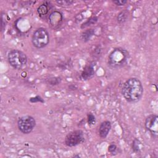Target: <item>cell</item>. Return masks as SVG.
Segmentation results:
<instances>
[{
	"label": "cell",
	"instance_id": "8992f818",
	"mask_svg": "<svg viewBox=\"0 0 158 158\" xmlns=\"http://www.w3.org/2000/svg\"><path fill=\"white\" fill-rule=\"evenodd\" d=\"M84 133L82 130H73L66 136L64 143L68 147H74L85 141Z\"/></svg>",
	"mask_w": 158,
	"mask_h": 158
},
{
	"label": "cell",
	"instance_id": "5b68a950",
	"mask_svg": "<svg viewBox=\"0 0 158 158\" xmlns=\"http://www.w3.org/2000/svg\"><path fill=\"white\" fill-rule=\"evenodd\" d=\"M36 126V121L31 116H24L19 118L17 127L19 131L25 135L30 133Z\"/></svg>",
	"mask_w": 158,
	"mask_h": 158
},
{
	"label": "cell",
	"instance_id": "8fae6325",
	"mask_svg": "<svg viewBox=\"0 0 158 158\" xmlns=\"http://www.w3.org/2000/svg\"><path fill=\"white\" fill-rule=\"evenodd\" d=\"M94 33V29H88L84 32L82 33L81 35V38L84 41V42H87L90 40L91 37Z\"/></svg>",
	"mask_w": 158,
	"mask_h": 158
},
{
	"label": "cell",
	"instance_id": "3957f363",
	"mask_svg": "<svg viewBox=\"0 0 158 158\" xmlns=\"http://www.w3.org/2000/svg\"><path fill=\"white\" fill-rule=\"evenodd\" d=\"M8 60L11 67L20 70L24 67L27 63V57L24 52L19 49H13L9 52Z\"/></svg>",
	"mask_w": 158,
	"mask_h": 158
},
{
	"label": "cell",
	"instance_id": "52a82bcc",
	"mask_svg": "<svg viewBox=\"0 0 158 158\" xmlns=\"http://www.w3.org/2000/svg\"><path fill=\"white\" fill-rule=\"evenodd\" d=\"M145 125L151 135L157 138L158 136V116L153 114L149 115L145 120Z\"/></svg>",
	"mask_w": 158,
	"mask_h": 158
},
{
	"label": "cell",
	"instance_id": "277c9868",
	"mask_svg": "<svg viewBox=\"0 0 158 158\" xmlns=\"http://www.w3.org/2000/svg\"><path fill=\"white\" fill-rule=\"evenodd\" d=\"M50 37L48 30L43 27L37 29L33 33L32 42L34 47L41 49L46 47L49 43Z\"/></svg>",
	"mask_w": 158,
	"mask_h": 158
},
{
	"label": "cell",
	"instance_id": "ac0fdd59",
	"mask_svg": "<svg viewBox=\"0 0 158 158\" xmlns=\"http://www.w3.org/2000/svg\"><path fill=\"white\" fill-rule=\"evenodd\" d=\"M88 122L89 125H94L96 122V119L93 114L91 113H88Z\"/></svg>",
	"mask_w": 158,
	"mask_h": 158
},
{
	"label": "cell",
	"instance_id": "44dd1931",
	"mask_svg": "<svg viewBox=\"0 0 158 158\" xmlns=\"http://www.w3.org/2000/svg\"><path fill=\"white\" fill-rule=\"evenodd\" d=\"M74 157H79L80 156L79 155H75V156H74Z\"/></svg>",
	"mask_w": 158,
	"mask_h": 158
},
{
	"label": "cell",
	"instance_id": "d6986e66",
	"mask_svg": "<svg viewBox=\"0 0 158 158\" xmlns=\"http://www.w3.org/2000/svg\"><path fill=\"white\" fill-rule=\"evenodd\" d=\"M113 2L119 6H123L127 3V1L126 0H116V1H113Z\"/></svg>",
	"mask_w": 158,
	"mask_h": 158
},
{
	"label": "cell",
	"instance_id": "30bf717a",
	"mask_svg": "<svg viewBox=\"0 0 158 158\" xmlns=\"http://www.w3.org/2000/svg\"><path fill=\"white\" fill-rule=\"evenodd\" d=\"M94 74L95 72L93 67V65L90 64L87 66L83 69V71L81 74V77L83 80H86L92 78L94 75Z\"/></svg>",
	"mask_w": 158,
	"mask_h": 158
},
{
	"label": "cell",
	"instance_id": "9a60e30c",
	"mask_svg": "<svg viewBox=\"0 0 158 158\" xmlns=\"http://www.w3.org/2000/svg\"><path fill=\"white\" fill-rule=\"evenodd\" d=\"M98 21V17H91L88 20H87V22H85V23H83L82 26H81V28L82 29H84V28H86L92 24H94L95 23H96V22Z\"/></svg>",
	"mask_w": 158,
	"mask_h": 158
},
{
	"label": "cell",
	"instance_id": "2e32d148",
	"mask_svg": "<svg viewBox=\"0 0 158 158\" xmlns=\"http://www.w3.org/2000/svg\"><path fill=\"white\" fill-rule=\"evenodd\" d=\"M6 16V15L5 14V13H3L2 12V14H1V30H2V32L4 30V29H5L6 24H7V20L5 18Z\"/></svg>",
	"mask_w": 158,
	"mask_h": 158
},
{
	"label": "cell",
	"instance_id": "7a4b0ae2",
	"mask_svg": "<svg viewBox=\"0 0 158 158\" xmlns=\"http://www.w3.org/2000/svg\"><path fill=\"white\" fill-rule=\"evenodd\" d=\"M129 59V52L122 48H114L110 54L108 60V66L113 69L124 67Z\"/></svg>",
	"mask_w": 158,
	"mask_h": 158
},
{
	"label": "cell",
	"instance_id": "5bb4252c",
	"mask_svg": "<svg viewBox=\"0 0 158 158\" xmlns=\"http://www.w3.org/2000/svg\"><path fill=\"white\" fill-rule=\"evenodd\" d=\"M132 148V150L133 152H140V151L142 148V144L138 139L135 138L134 140L133 141Z\"/></svg>",
	"mask_w": 158,
	"mask_h": 158
},
{
	"label": "cell",
	"instance_id": "6da1fadb",
	"mask_svg": "<svg viewBox=\"0 0 158 158\" xmlns=\"http://www.w3.org/2000/svg\"><path fill=\"white\" fill-rule=\"evenodd\" d=\"M144 89L141 82L136 77L127 79L123 84L121 93L126 101L136 103L140 101L143 95Z\"/></svg>",
	"mask_w": 158,
	"mask_h": 158
},
{
	"label": "cell",
	"instance_id": "e0dca14e",
	"mask_svg": "<svg viewBox=\"0 0 158 158\" xmlns=\"http://www.w3.org/2000/svg\"><path fill=\"white\" fill-rule=\"evenodd\" d=\"M56 3L60 6H69L74 3V1H70V0H63V1H56Z\"/></svg>",
	"mask_w": 158,
	"mask_h": 158
},
{
	"label": "cell",
	"instance_id": "ba28073f",
	"mask_svg": "<svg viewBox=\"0 0 158 158\" xmlns=\"http://www.w3.org/2000/svg\"><path fill=\"white\" fill-rule=\"evenodd\" d=\"M63 21V14L58 11L52 12L49 16V24L54 29L59 27Z\"/></svg>",
	"mask_w": 158,
	"mask_h": 158
},
{
	"label": "cell",
	"instance_id": "7c38bea8",
	"mask_svg": "<svg viewBox=\"0 0 158 158\" xmlns=\"http://www.w3.org/2000/svg\"><path fill=\"white\" fill-rule=\"evenodd\" d=\"M49 12V8L46 3H43L37 8V13L40 17L46 16Z\"/></svg>",
	"mask_w": 158,
	"mask_h": 158
},
{
	"label": "cell",
	"instance_id": "9c48e42d",
	"mask_svg": "<svg viewBox=\"0 0 158 158\" xmlns=\"http://www.w3.org/2000/svg\"><path fill=\"white\" fill-rule=\"evenodd\" d=\"M111 127V123L109 121H105L101 122L99 127V135L100 138L102 139L106 138L108 137Z\"/></svg>",
	"mask_w": 158,
	"mask_h": 158
},
{
	"label": "cell",
	"instance_id": "ffe728a7",
	"mask_svg": "<svg viewBox=\"0 0 158 158\" xmlns=\"http://www.w3.org/2000/svg\"><path fill=\"white\" fill-rule=\"evenodd\" d=\"M118 147L116 145V144L114 143H111L109 147H108V151L110 152V153H114L116 152V149H117Z\"/></svg>",
	"mask_w": 158,
	"mask_h": 158
},
{
	"label": "cell",
	"instance_id": "4fadbf2b",
	"mask_svg": "<svg viewBox=\"0 0 158 158\" xmlns=\"http://www.w3.org/2000/svg\"><path fill=\"white\" fill-rule=\"evenodd\" d=\"M127 17H128L127 11H122L118 14V16L117 17L118 22L120 24H122L126 22Z\"/></svg>",
	"mask_w": 158,
	"mask_h": 158
}]
</instances>
